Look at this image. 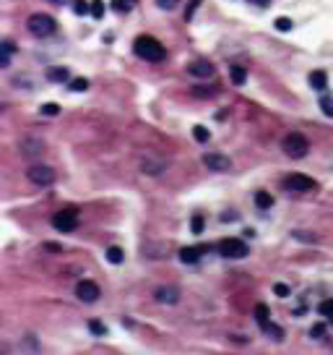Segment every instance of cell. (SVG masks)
<instances>
[{
	"mask_svg": "<svg viewBox=\"0 0 333 355\" xmlns=\"http://www.w3.org/2000/svg\"><path fill=\"white\" fill-rule=\"evenodd\" d=\"M133 52L141 60H149V63H162L166 58V50H164V44L159 39H154V37H138L133 42Z\"/></svg>",
	"mask_w": 333,
	"mask_h": 355,
	"instance_id": "1",
	"label": "cell"
},
{
	"mask_svg": "<svg viewBox=\"0 0 333 355\" xmlns=\"http://www.w3.org/2000/svg\"><path fill=\"white\" fill-rule=\"evenodd\" d=\"M281 149H284L286 157H292V159H302L304 154L310 152V141L304 139L302 133H289V136H284Z\"/></svg>",
	"mask_w": 333,
	"mask_h": 355,
	"instance_id": "2",
	"label": "cell"
},
{
	"mask_svg": "<svg viewBox=\"0 0 333 355\" xmlns=\"http://www.w3.org/2000/svg\"><path fill=\"white\" fill-rule=\"evenodd\" d=\"M26 26H29V32L34 34V37H50V34H55V29H58L55 19H52V16H47V13H34V16H29Z\"/></svg>",
	"mask_w": 333,
	"mask_h": 355,
	"instance_id": "3",
	"label": "cell"
},
{
	"mask_svg": "<svg viewBox=\"0 0 333 355\" xmlns=\"http://www.w3.org/2000/svg\"><path fill=\"white\" fill-rule=\"evenodd\" d=\"M52 227L58 233H73L78 227V212L76 209H60V212H55Z\"/></svg>",
	"mask_w": 333,
	"mask_h": 355,
	"instance_id": "4",
	"label": "cell"
},
{
	"mask_svg": "<svg viewBox=\"0 0 333 355\" xmlns=\"http://www.w3.org/2000/svg\"><path fill=\"white\" fill-rule=\"evenodd\" d=\"M284 188L292 191V194H307V191L315 188V180L310 175H304V172H289L284 178Z\"/></svg>",
	"mask_w": 333,
	"mask_h": 355,
	"instance_id": "5",
	"label": "cell"
},
{
	"mask_svg": "<svg viewBox=\"0 0 333 355\" xmlns=\"http://www.w3.org/2000/svg\"><path fill=\"white\" fill-rule=\"evenodd\" d=\"M219 253L224 259H245L250 253V248H247V243L239 240V238H224L219 243Z\"/></svg>",
	"mask_w": 333,
	"mask_h": 355,
	"instance_id": "6",
	"label": "cell"
},
{
	"mask_svg": "<svg viewBox=\"0 0 333 355\" xmlns=\"http://www.w3.org/2000/svg\"><path fill=\"white\" fill-rule=\"evenodd\" d=\"M26 178L32 180L34 186H42V188H47V186H52L55 183V170L52 167H47V165H32L29 170H26Z\"/></svg>",
	"mask_w": 333,
	"mask_h": 355,
	"instance_id": "7",
	"label": "cell"
},
{
	"mask_svg": "<svg viewBox=\"0 0 333 355\" xmlns=\"http://www.w3.org/2000/svg\"><path fill=\"white\" fill-rule=\"evenodd\" d=\"M101 295V290L94 279H81L76 285V298L81 300V303H97Z\"/></svg>",
	"mask_w": 333,
	"mask_h": 355,
	"instance_id": "8",
	"label": "cell"
},
{
	"mask_svg": "<svg viewBox=\"0 0 333 355\" xmlns=\"http://www.w3.org/2000/svg\"><path fill=\"white\" fill-rule=\"evenodd\" d=\"M154 300L162 306H177L180 303V287L177 285H159L154 290Z\"/></svg>",
	"mask_w": 333,
	"mask_h": 355,
	"instance_id": "9",
	"label": "cell"
},
{
	"mask_svg": "<svg viewBox=\"0 0 333 355\" xmlns=\"http://www.w3.org/2000/svg\"><path fill=\"white\" fill-rule=\"evenodd\" d=\"M188 74L193 76V79H211L216 74V68H214V63L211 60H206V58H198V60H193V63H188Z\"/></svg>",
	"mask_w": 333,
	"mask_h": 355,
	"instance_id": "10",
	"label": "cell"
},
{
	"mask_svg": "<svg viewBox=\"0 0 333 355\" xmlns=\"http://www.w3.org/2000/svg\"><path fill=\"white\" fill-rule=\"evenodd\" d=\"M203 165H206L208 170H214V172H227L229 167H232V159H229L227 154L208 152V154H203Z\"/></svg>",
	"mask_w": 333,
	"mask_h": 355,
	"instance_id": "11",
	"label": "cell"
},
{
	"mask_svg": "<svg viewBox=\"0 0 333 355\" xmlns=\"http://www.w3.org/2000/svg\"><path fill=\"white\" fill-rule=\"evenodd\" d=\"M18 149H21V154H26V157H39L44 152V141L36 139V136H24V139L18 141Z\"/></svg>",
	"mask_w": 333,
	"mask_h": 355,
	"instance_id": "12",
	"label": "cell"
},
{
	"mask_svg": "<svg viewBox=\"0 0 333 355\" xmlns=\"http://www.w3.org/2000/svg\"><path fill=\"white\" fill-rule=\"evenodd\" d=\"M166 165H169V162L162 159V157H154V154L141 157V170L146 172V175H162V172L166 170Z\"/></svg>",
	"mask_w": 333,
	"mask_h": 355,
	"instance_id": "13",
	"label": "cell"
},
{
	"mask_svg": "<svg viewBox=\"0 0 333 355\" xmlns=\"http://www.w3.org/2000/svg\"><path fill=\"white\" fill-rule=\"evenodd\" d=\"M203 251L206 248H196V245H185V248H180V261L182 264H198Z\"/></svg>",
	"mask_w": 333,
	"mask_h": 355,
	"instance_id": "14",
	"label": "cell"
},
{
	"mask_svg": "<svg viewBox=\"0 0 333 355\" xmlns=\"http://www.w3.org/2000/svg\"><path fill=\"white\" fill-rule=\"evenodd\" d=\"M47 81H52V84H66V81H70V71L55 66L47 71Z\"/></svg>",
	"mask_w": 333,
	"mask_h": 355,
	"instance_id": "15",
	"label": "cell"
},
{
	"mask_svg": "<svg viewBox=\"0 0 333 355\" xmlns=\"http://www.w3.org/2000/svg\"><path fill=\"white\" fill-rule=\"evenodd\" d=\"M310 86L315 89V92H326V86H328L326 71H312V74H310Z\"/></svg>",
	"mask_w": 333,
	"mask_h": 355,
	"instance_id": "16",
	"label": "cell"
},
{
	"mask_svg": "<svg viewBox=\"0 0 333 355\" xmlns=\"http://www.w3.org/2000/svg\"><path fill=\"white\" fill-rule=\"evenodd\" d=\"M261 329H263V334H268V337H271V340H284V329H281L279 324H273L271 318L261 324Z\"/></svg>",
	"mask_w": 333,
	"mask_h": 355,
	"instance_id": "17",
	"label": "cell"
},
{
	"mask_svg": "<svg viewBox=\"0 0 333 355\" xmlns=\"http://www.w3.org/2000/svg\"><path fill=\"white\" fill-rule=\"evenodd\" d=\"M229 79H232V84L242 86L245 81H247V71L242 66H232V68H229Z\"/></svg>",
	"mask_w": 333,
	"mask_h": 355,
	"instance_id": "18",
	"label": "cell"
},
{
	"mask_svg": "<svg viewBox=\"0 0 333 355\" xmlns=\"http://www.w3.org/2000/svg\"><path fill=\"white\" fill-rule=\"evenodd\" d=\"M255 206L258 209H271L273 206V196L266 194V191H258V194H255Z\"/></svg>",
	"mask_w": 333,
	"mask_h": 355,
	"instance_id": "19",
	"label": "cell"
},
{
	"mask_svg": "<svg viewBox=\"0 0 333 355\" xmlns=\"http://www.w3.org/2000/svg\"><path fill=\"white\" fill-rule=\"evenodd\" d=\"M135 5H138V0H112V8L117 13H131Z\"/></svg>",
	"mask_w": 333,
	"mask_h": 355,
	"instance_id": "20",
	"label": "cell"
},
{
	"mask_svg": "<svg viewBox=\"0 0 333 355\" xmlns=\"http://www.w3.org/2000/svg\"><path fill=\"white\" fill-rule=\"evenodd\" d=\"M123 259H125L123 248H117V245H109L107 248V261L109 264H123Z\"/></svg>",
	"mask_w": 333,
	"mask_h": 355,
	"instance_id": "21",
	"label": "cell"
},
{
	"mask_svg": "<svg viewBox=\"0 0 333 355\" xmlns=\"http://www.w3.org/2000/svg\"><path fill=\"white\" fill-rule=\"evenodd\" d=\"M255 318H258V324L268 321V318H271V308H268L266 303H258L255 306Z\"/></svg>",
	"mask_w": 333,
	"mask_h": 355,
	"instance_id": "22",
	"label": "cell"
},
{
	"mask_svg": "<svg viewBox=\"0 0 333 355\" xmlns=\"http://www.w3.org/2000/svg\"><path fill=\"white\" fill-rule=\"evenodd\" d=\"M320 110L328 118H333V97L331 94H320Z\"/></svg>",
	"mask_w": 333,
	"mask_h": 355,
	"instance_id": "23",
	"label": "cell"
},
{
	"mask_svg": "<svg viewBox=\"0 0 333 355\" xmlns=\"http://www.w3.org/2000/svg\"><path fill=\"white\" fill-rule=\"evenodd\" d=\"M89 332L97 334V337H104V334H107V326L101 324L99 318H91V321H89Z\"/></svg>",
	"mask_w": 333,
	"mask_h": 355,
	"instance_id": "24",
	"label": "cell"
},
{
	"mask_svg": "<svg viewBox=\"0 0 333 355\" xmlns=\"http://www.w3.org/2000/svg\"><path fill=\"white\" fill-rule=\"evenodd\" d=\"M193 139L198 144H206L211 139V133H208V128H203V125H196V128H193Z\"/></svg>",
	"mask_w": 333,
	"mask_h": 355,
	"instance_id": "25",
	"label": "cell"
},
{
	"mask_svg": "<svg viewBox=\"0 0 333 355\" xmlns=\"http://www.w3.org/2000/svg\"><path fill=\"white\" fill-rule=\"evenodd\" d=\"M193 97H200V99H208V97H214V86H193Z\"/></svg>",
	"mask_w": 333,
	"mask_h": 355,
	"instance_id": "26",
	"label": "cell"
},
{
	"mask_svg": "<svg viewBox=\"0 0 333 355\" xmlns=\"http://www.w3.org/2000/svg\"><path fill=\"white\" fill-rule=\"evenodd\" d=\"M39 113H42V115H47V118H55V115H60V105L47 102V105H42V107H39Z\"/></svg>",
	"mask_w": 333,
	"mask_h": 355,
	"instance_id": "27",
	"label": "cell"
},
{
	"mask_svg": "<svg viewBox=\"0 0 333 355\" xmlns=\"http://www.w3.org/2000/svg\"><path fill=\"white\" fill-rule=\"evenodd\" d=\"M73 13H76V16L91 13V3H86V0H76V3H73Z\"/></svg>",
	"mask_w": 333,
	"mask_h": 355,
	"instance_id": "28",
	"label": "cell"
},
{
	"mask_svg": "<svg viewBox=\"0 0 333 355\" xmlns=\"http://www.w3.org/2000/svg\"><path fill=\"white\" fill-rule=\"evenodd\" d=\"M91 16H94V19L104 16V0H91Z\"/></svg>",
	"mask_w": 333,
	"mask_h": 355,
	"instance_id": "29",
	"label": "cell"
},
{
	"mask_svg": "<svg viewBox=\"0 0 333 355\" xmlns=\"http://www.w3.org/2000/svg\"><path fill=\"white\" fill-rule=\"evenodd\" d=\"M89 89V81L86 79H73L70 81V92H86Z\"/></svg>",
	"mask_w": 333,
	"mask_h": 355,
	"instance_id": "30",
	"label": "cell"
},
{
	"mask_svg": "<svg viewBox=\"0 0 333 355\" xmlns=\"http://www.w3.org/2000/svg\"><path fill=\"white\" fill-rule=\"evenodd\" d=\"M156 5L162 8V11H174V8L180 5V0H154Z\"/></svg>",
	"mask_w": 333,
	"mask_h": 355,
	"instance_id": "31",
	"label": "cell"
},
{
	"mask_svg": "<svg viewBox=\"0 0 333 355\" xmlns=\"http://www.w3.org/2000/svg\"><path fill=\"white\" fill-rule=\"evenodd\" d=\"M292 19H284V16H279V19H276V29L279 32H292Z\"/></svg>",
	"mask_w": 333,
	"mask_h": 355,
	"instance_id": "32",
	"label": "cell"
},
{
	"mask_svg": "<svg viewBox=\"0 0 333 355\" xmlns=\"http://www.w3.org/2000/svg\"><path fill=\"white\" fill-rule=\"evenodd\" d=\"M203 227H206V222H203V217H193V222H190V230L196 233V235H200V233H203Z\"/></svg>",
	"mask_w": 333,
	"mask_h": 355,
	"instance_id": "33",
	"label": "cell"
},
{
	"mask_svg": "<svg viewBox=\"0 0 333 355\" xmlns=\"http://www.w3.org/2000/svg\"><path fill=\"white\" fill-rule=\"evenodd\" d=\"M320 314L326 316V318H331V321H333V298H331V300H326V303L320 306Z\"/></svg>",
	"mask_w": 333,
	"mask_h": 355,
	"instance_id": "34",
	"label": "cell"
},
{
	"mask_svg": "<svg viewBox=\"0 0 333 355\" xmlns=\"http://www.w3.org/2000/svg\"><path fill=\"white\" fill-rule=\"evenodd\" d=\"M200 5V0H190L188 3V11H185V21H190L193 16H196V8Z\"/></svg>",
	"mask_w": 333,
	"mask_h": 355,
	"instance_id": "35",
	"label": "cell"
},
{
	"mask_svg": "<svg viewBox=\"0 0 333 355\" xmlns=\"http://www.w3.org/2000/svg\"><path fill=\"white\" fill-rule=\"evenodd\" d=\"M273 293L279 295V298H286V295L292 293V290H289V285H281V282H279V285H273Z\"/></svg>",
	"mask_w": 333,
	"mask_h": 355,
	"instance_id": "36",
	"label": "cell"
},
{
	"mask_svg": "<svg viewBox=\"0 0 333 355\" xmlns=\"http://www.w3.org/2000/svg\"><path fill=\"white\" fill-rule=\"evenodd\" d=\"M310 334H312V337H323V334H326V324H315V326L310 329Z\"/></svg>",
	"mask_w": 333,
	"mask_h": 355,
	"instance_id": "37",
	"label": "cell"
},
{
	"mask_svg": "<svg viewBox=\"0 0 333 355\" xmlns=\"http://www.w3.org/2000/svg\"><path fill=\"white\" fill-rule=\"evenodd\" d=\"M0 50L8 52V55H13V52H16V44H13V42H0Z\"/></svg>",
	"mask_w": 333,
	"mask_h": 355,
	"instance_id": "38",
	"label": "cell"
},
{
	"mask_svg": "<svg viewBox=\"0 0 333 355\" xmlns=\"http://www.w3.org/2000/svg\"><path fill=\"white\" fill-rule=\"evenodd\" d=\"M8 66H11V55L0 50V68H8Z\"/></svg>",
	"mask_w": 333,
	"mask_h": 355,
	"instance_id": "39",
	"label": "cell"
},
{
	"mask_svg": "<svg viewBox=\"0 0 333 355\" xmlns=\"http://www.w3.org/2000/svg\"><path fill=\"white\" fill-rule=\"evenodd\" d=\"M26 353H36V340L34 337H26V348H24Z\"/></svg>",
	"mask_w": 333,
	"mask_h": 355,
	"instance_id": "40",
	"label": "cell"
},
{
	"mask_svg": "<svg viewBox=\"0 0 333 355\" xmlns=\"http://www.w3.org/2000/svg\"><path fill=\"white\" fill-rule=\"evenodd\" d=\"M253 3H255V5H268L271 0H253Z\"/></svg>",
	"mask_w": 333,
	"mask_h": 355,
	"instance_id": "41",
	"label": "cell"
},
{
	"mask_svg": "<svg viewBox=\"0 0 333 355\" xmlns=\"http://www.w3.org/2000/svg\"><path fill=\"white\" fill-rule=\"evenodd\" d=\"M47 3H55V5H63V3H68V0H47Z\"/></svg>",
	"mask_w": 333,
	"mask_h": 355,
	"instance_id": "42",
	"label": "cell"
},
{
	"mask_svg": "<svg viewBox=\"0 0 333 355\" xmlns=\"http://www.w3.org/2000/svg\"><path fill=\"white\" fill-rule=\"evenodd\" d=\"M3 110H8V105L3 102V99H0V113H3Z\"/></svg>",
	"mask_w": 333,
	"mask_h": 355,
	"instance_id": "43",
	"label": "cell"
}]
</instances>
